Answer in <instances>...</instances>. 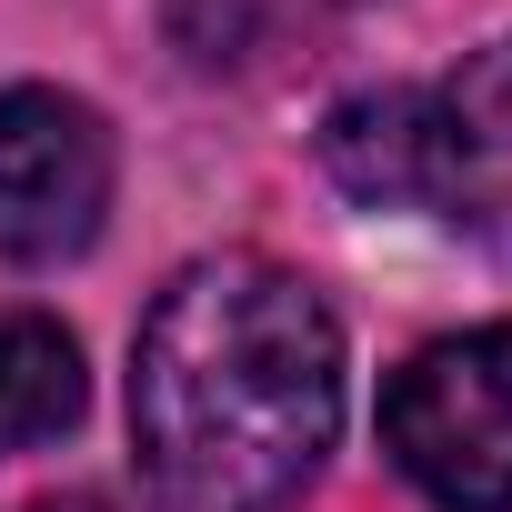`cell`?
I'll return each instance as SVG.
<instances>
[{
  "label": "cell",
  "instance_id": "1",
  "mask_svg": "<svg viewBox=\"0 0 512 512\" xmlns=\"http://www.w3.org/2000/svg\"><path fill=\"white\" fill-rule=\"evenodd\" d=\"M342 432V332L262 251L191 262L131 352V442L161 512H282Z\"/></svg>",
  "mask_w": 512,
  "mask_h": 512
},
{
  "label": "cell",
  "instance_id": "2",
  "mask_svg": "<svg viewBox=\"0 0 512 512\" xmlns=\"http://www.w3.org/2000/svg\"><path fill=\"white\" fill-rule=\"evenodd\" d=\"M382 442L442 512H512V322L422 342L382 392Z\"/></svg>",
  "mask_w": 512,
  "mask_h": 512
},
{
  "label": "cell",
  "instance_id": "3",
  "mask_svg": "<svg viewBox=\"0 0 512 512\" xmlns=\"http://www.w3.org/2000/svg\"><path fill=\"white\" fill-rule=\"evenodd\" d=\"M111 211V131L71 91H0V262H71Z\"/></svg>",
  "mask_w": 512,
  "mask_h": 512
},
{
  "label": "cell",
  "instance_id": "4",
  "mask_svg": "<svg viewBox=\"0 0 512 512\" xmlns=\"http://www.w3.org/2000/svg\"><path fill=\"white\" fill-rule=\"evenodd\" d=\"M322 161L352 201H382V211H462L472 201V131L442 91H352L332 121H322Z\"/></svg>",
  "mask_w": 512,
  "mask_h": 512
},
{
  "label": "cell",
  "instance_id": "5",
  "mask_svg": "<svg viewBox=\"0 0 512 512\" xmlns=\"http://www.w3.org/2000/svg\"><path fill=\"white\" fill-rule=\"evenodd\" d=\"M81 412V342L51 312H0V452H31Z\"/></svg>",
  "mask_w": 512,
  "mask_h": 512
},
{
  "label": "cell",
  "instance_id": "6",
  "mask_svg": "<svg viewBox=\"0 0 512 512\" xmlns=\"http://www.w3.org/2000/svg\"><path fill=\"white\" fill-rule=\"evenodd\" d=\"M161 11H171V41L201 71H251V61L292 31L302 0H161Z\"/></svg>",
  "mask_w": 512,
  "mask_h": 512
},
{
  "label": "cell",
  "instance_id": "7",
  "mask_svg": "<svg viewBox=\"0 0 512 512\" xmlns=\"http://www.w3.org/2000/svg\"><path fill=\"white\" fill-rule=\"evenodd\" d=\"M31 512H61V502H31Z\"/></svg>",
  "mask_w": 512,
  "mask_h": 512
}]
</instances>
